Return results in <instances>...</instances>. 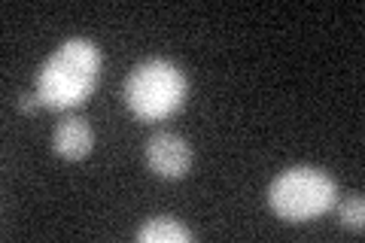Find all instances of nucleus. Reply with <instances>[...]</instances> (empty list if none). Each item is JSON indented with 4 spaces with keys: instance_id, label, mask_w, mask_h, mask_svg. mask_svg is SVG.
Returning <instances> with one entry per match:
<instances>
[{
    "instance_id": "f03ea898",
    "label": "nucleus",
    "mask_w": 365,
    "mask_h": 243,
    "mask_svg": "<svg viewBox=\"0 0 365 243\" xmlns=\"http://www.w3.org/2000/svg\"><path fill=\"white\" fill-rule=\"evenodd\" d=\"M189 95L186 73L168 58H146L125 79V107L140 122H165L182 110Z\"/></svg>"
},
{
    "instance_id": "39448f33",
    "label": "nucleus",
    "mask_w": 365,
    "mask_h": 243,
    "mask_svg": "<svg viewBox=\"0 0 365 243\" xmlns=\"http://www.w3.org/2000/svg\"><path fill=\"white\" fill-rule=\"evenodd\" d=\"M52 146H55V152L67 161H83L91 155V149H95V131H91V125L86 119L67 115V119L55 125Z\"/></svg>"
},
{
    "instance_id": "7ed1b4c3",
    "label": "nucleus",
    "mask_w": 365,
    "mask_h": 243,
    "mask_svg": "<svg viewBox=\"0 0 365 243\" xmlns=\"http://www.w3.org/2000/svg\"><path fill=\"white\" fill-rule=\"evenodd\" d=\"M338 204V182L323 167H289L268 186V207L283 222H314Z\"/></svg>"
},
{
    "instance_id": "f257e3e1",
    "label": "nucleus",
    "mask_w": 365,
    "mask_h": 243,
    "mask_svg": "<svg viewBox=\"0 0 365 243\" xmlns=\"http://www.w3.org/2000/svg\"><path fill=\"white\" fill-rule=\"evenodd\" d=\"M104 58L101 49L86 37H73L61 43L43 61L37 73V95L49 110H73L91 98L98 88Z\"/></svg>"
},
{
    "instance_id": "0eeeda50",
    "label": "nucleus",
    "mask_w": 365,
    "mask_h": 243,
    "mask_svg": "<svg viewBox=\"0 0 365 243\" xmlns=\"http://www.w3.org/2000/svg\"><path fill=\"white\" fill-rule=\"evenodd\" d=\"M338 219H341V225L350 228V231H359L365 228V198L362 195H356V198H347V201H341L338 204Z\"/></svg>"
},
{
    "instance_id": "6e6552de",
    "label": "nucleus",
    "mask_w": 365,
    "mask_h": 243,
    "mask_svg": "<svg viewBox=\"0 0 365 243\" xmlns=\"http://www.w3.org/2000/svg\"><path fill=\"white\" fill-rule=\"evenodd\" d=\"M37 107H43V100H40L37 91H28V95L19 98V110H21V113H34Z\"/></svg>"
},
{
    "instance_id": "423d86ee",
    "label": "nucleus",
    "mask_w": 365,
    "mask_h": 243,
    "mask_svg": "<svg viewBox=\"0 0 365 243\" xmlns=\"http://www.w3.org/2000/svg\"><path fill=\"white\" fill-rule=\"evenodd\" d=\"M140 243H192L195 240V234L177 222L174 216H153V219H146V222L137 228V234H134Z\"/></svg>"
},
{
    "instance_id": "20e7f679",
    "label": "nucleus",
    "mask_w": 365,
    "mask_h": 243,
    "mask_svg": "<svg viewBox=\"0 0 365 243\" xmlns=\"http://www.w3.org/2000/svg\"><path fill=\"white\" fill-rule=\"evenodd\" d=\"M146 165L162 180H182L192 167V146L180 134L158 131L146 140Z\"/></svg>"
}]
</instances>
